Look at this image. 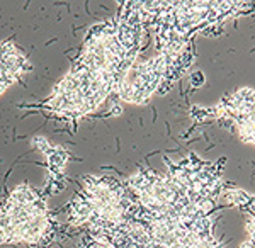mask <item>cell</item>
Masks as SVG:
<instances>
[{
	"label": "cell",
	"instance_id": "obj_1",
	"mask_svg": "<svg viewBox=\"0 0 255 248\" xmlns=\"http://www.w3.org/2000/svg\"><path fill=\"white\" fill-rule=\"evenodd\" d=\"M111 17L87 31L72 68L41 104L20 109L41 111L49 118L75 123L87 118L118 94L128 72L136 63L145 24L136 2L119 3Z\"/></svg>",
	"mask_w": 255,
	"mask_h": 248
},
{
	"label": "cell",
	"instance_id": "obj_6",
	"mask_svg": "<svg viewBox=\"0 0 255 248\" xmlns=\"http://www.w3.org/2000/svg\"><path fill=\"white\" fill-rule=\"evenodd\" d=\"M204 114L213 118L228 119L237 127L240 138L245 143L255 144V90L244 87L221 101L220 106L206 109Z\"/></svg>",
	"mask_w": 255,
	"mask_h": 248
},
{
	"label": "cell",
	"instance_id": "obj_2",
	"mask_svg": "<svg viewBox=\"0 0 255 248\" xmlns=\"http://www.w3.org/2000/svg\"><path fill=\"white\" fill-rule=\"evenodd\" d=\"M136 7L145 27L153 31L158 53L180 51L197 32L255 9L249 2H136Z\"/></svg>",
	"mask_w": 255,
	"mask_h": 248
},
{
	"label": "cell",
	"instance_id": "obj_7",
	"mask_svg": "<svg viewBox=\"0 0 255 248\" xmlns=\"http://www.w3.org/2000/svg\"><path fill=\"white\" fill-rule=\"evenodd\" d=\"M31 144L46 156L48 162V177L44 182V196L58 194L65 189L67 182V165L70 162V151L61 144L51 143L44 136H34L31 139Z\"/></svg>",
	"mask_w": 255,
	"mask_h": 248
},
{
	"label": "cell",
	"instance_id": "obj_8",
	"mask_svg": "<svg viewBox=\"0 0 255 248\" xmlns=\"http://www.w3.org/2000/svg\"><path fill=\"white\" fill-rule=\"evenodd\" d=\"M32 70L26 53L12 39L0 43V96Z\"/></svg>",
	"mask_w": 255,
	"mask_h": 248
},
{
	"label": "cell",
	"instance_id": "obj_3",
	"mask_svg": "<svg viewBox=\"0 0 255 248\" xmlns=\"http://www.w3.org/2000/svg\"><path fill=\"white\" fill-rule=\"evenodd\" d=\"M80 189L67 206V223L73 228L99 230L125 223L136 197L125 180L109 175H85Z\"/></svg>",
	"mask_w": 255,
	"mask_h": 248
},
{
	"label": "cell",
	"instance_id": "obj_9",
	"mask_svg": "<svg viewBox=\"0 0 255 248\" xmlns=\"http://www.w3.org/2000/svg\"><path fill=\"white\" fill-rule=\"evenodd\" d=\"M226 197L232 204L238 206L240 209H244L249 216V221H247V233L250 237V243L255 245V196L252 194H247L244 191H238V189H233V191L226 192Z\"/></svg>",
	"mask_w": 255,
	"mask_h": 248
},
{
	"label": "cell",
	"instance_id": "obj_5",
	"mask_svg": "<svg viewBox=\"0 0 255 248\" xmlns=\"http://www.w3.org/2000/svg\"><path fill=\"white\" fill-rule=\"evenodd\" d=\"M194 48H187L177 53H157L151 60L134 63L119 87L118 101L129 104H145L155 94H163L180 78L192 65Z\"/></svg>",
	"mask_w": 255,
	"mask_h": 248
},
{
	"label": "cell",
	"instance_id": "obj_4",
	"mask_svg": "<svg viewBox=\"0 0 255 248\" xmlns=\"http://www.w3.org/2000/svg\"><path fill=\"white\" fill-rule=\"evenodd\" d=\"M48 197L27 182L0 201V245L44 247L53 242L56 221Z\"/></svg>",
	"mask_w": 255,
	"mask_h": 248
}]
</instances>
